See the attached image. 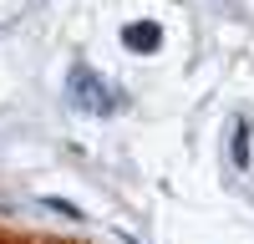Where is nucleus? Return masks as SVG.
I'll return each instance as SVG.
<instances>
[{"label": "nucleus", "instance_id": "3", "mask_svg": "<svg viewBox=\"0 0 254 244\" xmlns=\"http://www.w3.org/2000/svg\"><path fill=\"white\" fill-rule=\"evenodd\" d=\"M229 158H234V168H249V122H234V137H229Z\"/></svg>", "mask_w": 254, "mask_h": 244}, {"label": "nucleus", "instance_id": "1", "mask_svg": "<svg viewBox=\"0 0 254 244\" xmlns=\"http://www.w3.org/2000/svg\"><path fill=\"white\" fill-rule=\"evenodd\" d=\"M66 97L76 102L81 112H92V117H107V112H117L122 107V97L102 81L92 66H71V81H66Z\"/></svg>", "mask_w": 254, "mask_h": 244}, {"label": "nucleus", "instance_id": "2", "mask_svg": "<svg viewBox=\"0 0 254 244\" xmlns=\"http://www.w3.org/2000/svg\"><path fill=\"white\" fill-rule=\"evenodd\" d=\"M122 46L127 51H158L163 46V26L158 20H132V26H122Z\"/></svg>", "mask_w": 254, "mask_h": 244}]
</instances>
